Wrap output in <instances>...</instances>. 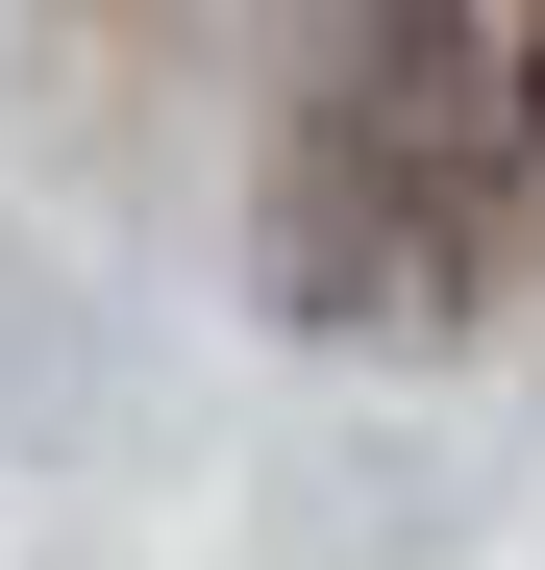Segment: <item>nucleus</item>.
Here are the masks:
<instances>
[{
  "label": "nucleus",
  "mask_w": 545,
  "mask_h": 570,
  "mask_svg": "<svg viewBox=\"0 0 545 570\" xmlns=\"http://www.w3.org/2000/svg\"><path fill=\"white\" fill-rule=\"evenodd\" d=\"M521 149H545V50H521Z\"/></svg>",
  "instance_id": "f257e3e1"
}]
</instances>
